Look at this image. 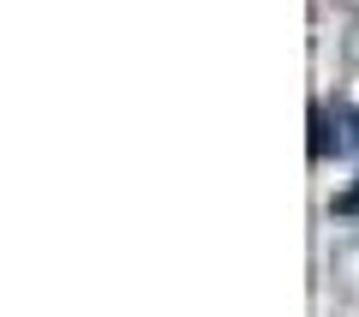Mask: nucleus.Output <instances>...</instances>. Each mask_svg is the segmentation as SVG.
Masks as SVG:
<instances>
[{
    "instance_id": "nucleus-1",
    "label": "nucleus",
    "mask_w": 359,
    "mask_h": 317,
    "mask_svg": "<svg viewBox=\"0 0 359 317\" xmlns=\"http://www.w3.org/2000/svg\"><path fill=\"white\" fill-rule=\"evenodd\" d=\"M347 126H353V138H359V108H353V120H347Z\"/></svg>"
}]
</instances>
